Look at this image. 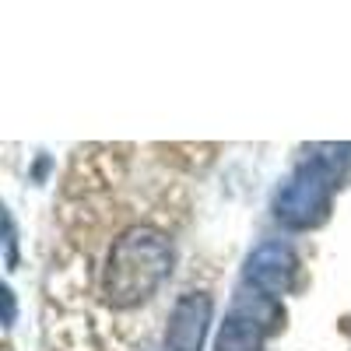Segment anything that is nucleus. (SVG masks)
<instances>
[{
    "mask_svg": "<svg viewBox=\"0 0 351 351\" xmlns=\"http://www.w3.org/2000/svg\"><path fill=\"white\" fill-rule=\"evenodd\" d=\"M215 302L204 291H186L176 299L165 327V351H204V337L211 327Z\"/></svg>",
    "mask_w": 351,
    "mask_h": 351,
    "instance_id": "obj_5",
    "label": "nucleus"
},
{
    "mask_svg": "<svg viewBox=\"0 0 351 351\" xmlns=\"http://www.w3.org/2000/svg\"><path fill=\"white\" fill-rule=\"evenodd\" d=\"M246 281L267 299L288 295L299 281V256L288 243H260L246 256Z\"/></svg>",
    "mask_w": 351,
    "mask_h": 351,
    "instance_id": "obj_4",
    "label": "nucleus"
},
{
    "mask_svg": "<svg viewBox=\"0 0 351 351\" xmlns=\"http://www.w3.org/2000/svg\"><path fill=\"white\" fill-rule=\"evenodd\" d=\"M278 306L267 295H256L253 302H239L232 316L221 324L218 334V351H260L263 337L278 330Z\"/></svg>",
    "mask_w": 351,
    "mask_h": 351,
    "instance_id": "obj_3",
    "label": "nucleus"
},
{
    "mask_svg": "<svg viewBox=\"0 0 351 351\" xmlns=\"http://www.w3.org/2000/svg\"><path fill=\"white\" fill-rule=\"evenodd\" d=\"M334 186H337L334 172L319 162V158L302 162V165L281 183V190L274 193V218H278L285 228H295V232L319 228V225L330 218Z\"/></svg>",
    "mask_w": 351,
    "mask_h": 351,
    "instance_id": "obj_2",
    "label": "nucleus"
},
{
    "mask_svg": "<svg viewBox=\"0 0 351 351\" xmlns=\"http://www.w3.org/2000/svg\"><path fill=\"white\" fill-rule=\"evenodd\" d=\"M4 302H8V324L14 319V295H11V288H4Z\"/></svg>",
    "mask_w": 351,
    "mask_h": 351,
    "instance_id": "obj_6",
    "label": "nucleus"
},
{
    "mask_svg": "<svg viewBox=\"0 0 351 351\" xmlns=\"http://www.w3.org/2000/svg\"><path fill=\"white\" fill-rule=\"evenodd\" d=\"M176 263V246L155 225H130L109 243L99 274V295L112 313H130L158 295Z\"/></svg>",
    "mask_w": 351,
    "mask_h": 351,
    "instance_id": "obj_1",
    "label": "nucleus"
}]
</instances>
